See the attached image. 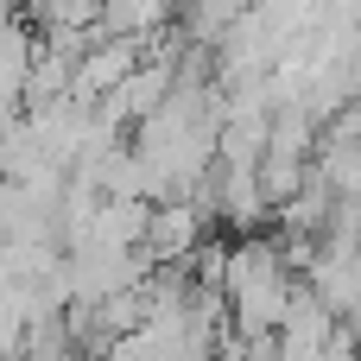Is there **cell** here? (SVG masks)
<instances>
[{"label": "cell", "mask_w": 361, "mask_h": 361, "mask_svg": "<svg viewBox=\"0 0 361 361\" xmlns=\"http://www.w3.org/2000/svg\"><path fill=\"white\" fill-rule=\"evenodd\" d=\"M222 292H228V317L241 324L247 343L286 330L292 317V273H286V254L273 241H241L228 260H222Z\"/></svg>", "instance_id": "1"}, {"label": "cell", "mask_w": 361, "mask_h": 361, "mask_svg": "<svg viewBox=\"0 0 361 361\" xmlns=\"http://www.w3.org/2000/svg\"><path fill=\"white\" fill-rule=\"evenodd\" d=\"M197 241H203V216H197V203L165 197V203L152 209V222H146V260H178V254H190Z\"/></svg>", "instance_id": "2"}]
</instances>
